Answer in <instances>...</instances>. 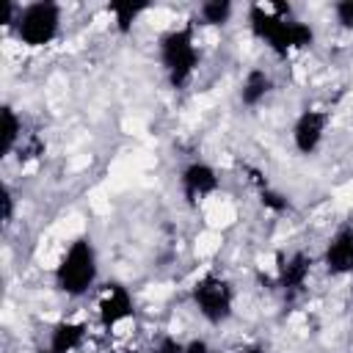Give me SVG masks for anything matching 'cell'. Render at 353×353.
Returning a JSON list of instances; mask_svg holds the SVG:
<instances>
[{"label":"cell","instance_id":"1","mask_svg":"<svg viewBox=\"0 0 353 353\" xmlns=\"http://www.w3.org/2000/svg\"><path fill=\"white\" fill-rule=\"evenodd\" d=\"M248 25L251 33L279 55H287L292 50H303L314 41V30L306 22L290 19V6L284 3H270V6H251L248 8Z\"/></svg>","mask_w":353,"mask_h":353},{"label":"cell","instance_id":"2","mask_svg":"<svg viewBox=\"0 0 353 353\" xmlns=\"http://www.w3.org/2000/svg\"><path fill=\"white\" fill-rule=\"evenodd\" d=\"M97 273H99V265H97V251L91 240L77 237L74 243H69V248L63 251L55 268V287L69 298H80L94 287Z\"/></svg>","mask_w":353,"mask_h":353},{"label":"cell","instance_id":"3","mask_svg":"<svg viewBox=\"0 0 353 353\" xmlns=\"http://www.w3.org/2000/svg\"><path fill=\"white\" fill-rule=\"evenodd\" d=\"M160 61H163V69L174 88H182L190 83V77L199 66V50H196L190 25L174 28L160 39Z\"/></svg>","mask_w":353,"mask_h":353},{"label":"cell","instance_id":"4","mask_svg":"<svg viewBox=\"0 0 353 353\" xmlns=\"http://www.w3.org/2000/svg\"><path fill=\"white\" fill-rule=\"evenodd\" d=\"M17 36L22 44L28 47H44L50 44L58 30H61V6L50 3V0H39V3H28L25 8H19L17 17Z\"/></svg>","mask_w":353,"mask_h":353},{"label":"cell","instance_id":"5","mask_svg":"<svg viewBox=\"0 0 353 353\" xmlns=\"http://www.w3.org/2000/svg\"><path fill=\"white\" fill-rule=\"evenodd\" d=\"M190 295H193V303H196L199 314H201L207 323L221 325V323H226V320L232 317L234 290H232V284H229L223 276H218V273H204V276L193 284Z\"/></svg>","mask_w":353,"mask_h":353},{"label":"cell","instance_id":"6","mask_svg":"<svg viewBox=\"0 0 353 353\" xmlns=\"http://www.w3.org/2000/svg\"><path fill=\"white\" fill-rule=\"evenodd\" d=\"M325 130H328V113L325 110H303L295 124H292V143L301 154H312L317 152V146L323 143L325 138Z\"/></svg>","mask_w":353,"mask_h":353},{"label":"cell","instance_id":"7","mask_svg":"<svg viewBox=\"0 0 353 353\" xmlns=\"http://www.w3.org/2000/svg\"><path fill=\"white\" fill-rule=\"evenodd\" d=\"M179 185H182L185 199L190 204H196V201H201V199H207V196H212L218 190V174H215L212 165L196 160V163H190V165L182 168Z\"/></svg>","mask_w":353,"mask_h":353},{"label":"cell","instance_id":"8","mask_svg":"<svg viewBox=\"0 0 353 353\" xmlns=\"http://www.w3.org/2000/svg\"><path fill=\"white\" fill-rule=\"evenodd\" d=\"M132 295L121 284H108L99 295V323L105 328H116L127 317H132Z\"/></svg>","mask_w":353,"mask_h":353},{"label":"cell","instance_id":"9","mask_svg":"<svg viewBox=\"0 0 353 353\" xmlns=\"http://www.w3.org/2000/svg\"><path fill=\"white\" fill-rule=\"evenodd\" d=\"M323 265L331 276L353 273V226H342L325 245Z\"/></svg>","mask_w":353,"mask_h":353},{"label":"cell","instance_id":"10","mask_svg":"<svg viewBox=\"0 0 353 353\" xmlns=\"http://www.w3.org/2000/svg\"><path fill=\"white\" fill-rule=\"evenodd\" d=\"M309 270H312V259L303 251H295L290 256H279V265H276L279 287L287 290V292L301 290L306 284V279H309Z\"/></svg>","mask_w":353,"mask_h":353},{"label":"cell","instance_id":"11","mask_svg":"<svg viewBox=\"0 0 353 353\" xmlns=\"http://www.w3.org/2000/svg\"><path fill=\"white\" fill-rule=\"evenodd\" d=\"M83 339H85V325L63 320L50 331V350L52 353H72L83 345Z\"/></svg>","mask_w":353,"mask_h":353},{"label":"cell","instance_id":"12","mask_svg":"<svg viewBox=\"0 0 353 353\" xmlns=\"http://www.w3.org/2000/svg\"><path fill=\"white\" fill-rule=\"evenodd\" d=\"M273 88V80L265 69H251L245 77H243V85H240V102L245 108H256Z\"/></svg>","mask_w":353,"mask_h":353},{"label":"cell","instance_id":"13","mask_svg":"<svg viewBox=\"0 0 353 353\" xmlns=\"http://www.w3.org/2000/svg\"><path fill=\"white\" fill-rule=\"evenodd\" d=\"M19 135H22V121H19V116L14 113L11 105H3V110H0V152H3V157L14 152Z\"/></svg>","mask_w":353,"mask_h":353},{"label":"cell","instance_id":"14","mask_svg":"<svg viewBox=\"0 0 353 353\" xmlns=\"http://www.w3.org/2000/svg\"><path fill=\"white\" fill-rule=\"evenodd\" d=\"M149 8V3H132V0H116V3H108V14H113L116 19V30L119 33H127L132 30L135 19Z\"/></svg>","mask_w":353,"mask_h":353},{"label":"cell","instance_id":"15","mask_svg":"<svg viewBox=\"0 0 353 353\" xmlns=\"http://www.w3.org/2000/svg\"><path fill=\"white\" fill-rule=\"evenodd\" d=\"M232 11L234 8H232L229 0H207V3L199 6V14H201V19L207 25H226L229 17H232Z\"/></svg>","mask_w":353,"mask_h":353},{"label":"cell","instance_id":"16","mask_svg":"<svg viewBox=\"0 0 353 353\" xmlns=\"http://www.w3.org/2000/svg\"><path fill=\"white\" fill-rule=\"evenodd\" d=\"M259 199H262V204H265L268 210H273V212H284V210L290 207V199H287L284 193H279V190H270V188H262V190H259Z\"/></svg>","mask_w":353,"mask_h":353},{"label":"cell","instance_id":"17","mask_svg":"<svg viewBox=\"0 0 353 353\" xmlns=\"http://www.w3.org/2000/svg\"><path fill=\"white\" fill-rule=\"evenodd\" d=\"M334 14H336V22L347 30H353V0H339L334 6Z\"/></svg>","mask_w":353,"mask_h":353},{"label":"cell","instance_id":"18","mask_svg":"<svg viewBox=\"0 0 353 353\" xmlns=\"http://www.w3.org/2000/svg\"><path fill=\"white\" fill-rule=\"evenodd\" d=\"M152 353H185V345L182 342H176L174 336H163L157 345H154V350Z\"/></svg>","mask_w":353,"mask_h":353},{"label":"cell","instance_id":"19","mask_svg":"<svg viewBox=\"0 0 353 353\" xmlns=\"http://www.w3.org/2000/svg\"><path fill=\"white\" fill-rule=\"evenodd\" d=\"M11 215H14V196H11V190H8V188H3V221L8 223V221H11Z\"/></svg>","mask_w":353,"mask_h":353},{"label":"cell","instance_id":"20","mask_svg":"<svg viewBox=\"0 0 353 353\" xmlns=\"http://www.w3.org/2000/svg\"><path fill=\"white\" fill-rule=\"evenodd\" d=\"M185 353H210V345L204 339H190L185 345Z\"/></svg>","mask_w":353,"mask_h":353},{"label":"cell","instance_id":"21","mask_svg":"<svg viewBox=\"0 0 353 353\" xmlns=\"http://www.w3.org/2000/svg\"><path fill=\"white\" fill-rule=\"evenodd\" d=\"M237 353H268L265 347H259V345H245V347H240Z\"/></svg>","mask_w":353,"mask_h":353},{"label":"cell","instance_id":"22","mask_svg":"<svg viewBox=\"0 0 353 353\" xmlns=\"http://www.w3.org/2000/svg\"><path fill=\"white\" fill-rule=\"evenodd\" d=\"M39 353H52V350H50V347H47V350H39Z\"/></svg>","mask_w":353,"mask_h":353},{"label":"cell","instance_id":"23","mask_svg":"<svg viewBox=\"0 0 353 353\" xmlns=\"http://www.w3.org/2000/svg\"><path fill=\"white\" fill-rule=\"evenodd\" d=\"M130 353H132V350H130Z\"/></svg>","mask_w":353,"mask_h":353}]
</instances>
